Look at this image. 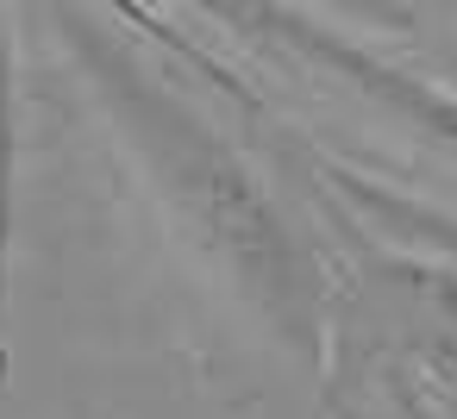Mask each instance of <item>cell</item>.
Returning <instances> with one entry per match:
<instances>
[{
    "label": "cell",
    "mask_w": 457,
    "mask_h": 419,
    "mask_svg": "<svg viewBox=\"0 0 457 419\" xmlns=\"http://www.w3.org/2000/svg\"><path fill=\"white\" fill-rule=\"evenodd\" d=\"M13 232H20V76H13V38L0 13V388H7L13 350H7V313H13Z\"/></svg>",
    "instance_id": "277c9868"
},
{
    "label": "cell",
    "mask_w": 457,
    "mask_h": 419,
    "mask_svg": "<svg viewBox=\"0 0 457 419\" xmlns=\"http://www.w3.org/2000/svg\"><path fill=\"white\" fill-rule=\"evenodd\" d=\"M107 138L120 144L138 194L182 251V263L220 288V300L301 375L326 369V275L313 244L276 207L263 176L170 88L157 70L88 7H51Z\"/></svg>",
    "instance_id": "6da1fadb"
},
{
    "label": "cell",
    "mask_w": 457,
    "mask_h": 419,
    "mask_svg": "<svg viewBox=\"0 0 457 419\" xmlns=\"http://www.w3.org/2000/svg\"><path fill=\"white\" fill-rule=\"evenodd\" d=\"M220 20H232V32L270 51L288 76L313 82L332 107H351L376 138L413 151L420 169L457 176V88L445 76L388 57L307 7H220Z\"/></svg>",
    "instance_id": "7a4b0ae2"
},
{
    "label": "cell",
    "mask_w": 457,
    "mask_h": 419,
    "mask_svg": "<svg viewBox=\"0 0 457 419\" xmlns=\"http://www.w3.org/2000/svg\"><path fill=\"white\" fill-rule=\"evenodd\" d=\"M313 169L326 176V188L351 207V213H363V226H376L382 238H401V244H420L426 257H445L451 263V275H457V207H445V201H432V194H413V188H401V182H388V176H376V169H357V163H345V157H313Z\"/></svg>",
    "instance_id": "3957f363"
}]
</instances>
